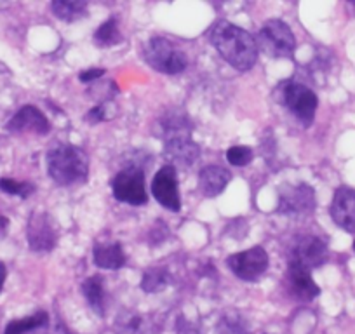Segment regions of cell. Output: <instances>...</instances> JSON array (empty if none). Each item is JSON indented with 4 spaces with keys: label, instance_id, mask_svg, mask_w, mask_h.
<instances>
[{
    "label": "cell",
    "instance_id": "cell-4",
    "mask_svg": "<svg viewBox=\"0 0 355 334\" xmlns=\"http://www.w3.org/2000/svg\"><path fill=\"white\" fill-rule=\"evenodd\" d=\"M256 44L270 58H291L296 49V39L291 28L281 19L266 21L258 32Z\"/></svg>",
    "mask_w": 355,
    "mask_h": 334
},
{
    "label": "cell",
    "instance_id": "cell-22",
    "mask_svg": "<svg viewBox=\"0 0 355 334\" xmlns=\"http://www.w3.org/2000/svg\"><path fill=\"white\" fill-rule=\"evenodd\" d=\"M218 334H251L249 329V322L245 320V317L239 312H227L220 320H218L216 326Z\"/></svg>",
    "mask_w": 355,
    "mask_h": 334
},
{
    "label": "cell",
    "instance_id": "cell-29",
    "mask_svg": "<svg viewBox=\"0 0 355 334\" xmlns=\"http://www.w3.org/2000/svg\"><path fill=\"white\" fill-rule=\"evenodd\" d=\"M85 118H87L91 124H98V122L105 121V108L103 107H96V108H93V110H89L87 117H85Z\"/></svg>",
    "mask_w": 355,
    "mask_h": 334
},
{
    "label": "cell",
    "instance_id": "cell-8",
    "mask_svg": "<svg viewBox=\"0 0 355 334\" xmlns=\"http://www.w3.org/2000/svg\"><path fill=\"white\" fill-rule=\"evenodd\" d=\"M227 265L235 277L245 282H254L268 268V254L263 247H252L228 256Z\"/></svg>",
    "mask_w": 355,
    "mask_h": 334
},
{
    "label": "cell",
    "instance_id": "cell-31",
    "mask_svg": "<svg viewBox=\"0 0 355 334\" xmlns=\"http://www.w3.org/2000/svg\"><path fill=\"white\" fill-rule=\"evenodd\" d=\"M6 267L4 263H0V291H2V288H4V282H6Z\"/></svg>",
    "mask_w": 355,
    "mask_h": 334
},
{
    "label": "cell",
    "instance_id": "cell-30",
    "mask_svg": "<svg viewBox=\"0 0 355 334\" xmlns=\"http://www.w3.org/2000/svg\"><path fill=\"white\" fill-rule=\"evenodd\" d=\"M8 225H9V220L4 216V214H0V234H4L6 230H8Z\"/></svg>",
    "mask_w": 355,
    "mask_h": 334
},
{
    "label": "cell",
    "instance_id": "cell-23",
    "mask_svg": "<svg viewBox=\"0 0 355 334\" xmlns=\"http://www.w3.org/2000/svg\"><path fill=\"white\" fill-rule=\"evenodd\" d=\"M122 40V33L119 30V23L115 18H110L105 21L94 33V44L100 47H112L117 46Z\"/></svg>",
    "mask_w": 355,
    "mask_h": 334
},
{
    "label": "cell",
    "instance_id": "cell-5",
    "mask_svg": "<svg viewBox=\"0 0 355 334\" xmlns=\"http://www.w3.org/2000/svg\"><path fill=\"white\" fill-rule=\"evenodd\" d=\"M115 199L131 206H143L148 202L145 188V173L141 167L129 166L122 169L112 183Z\"/></svg>",
    "mask_w": 355,
    "mask_h": 334
},
{
    "label": "cell",
    "instance_id": "cell-20",
    "mask_svg": "<svg viewBox=\"0 0 355 334\" xmlns=\"http://www.w3.org/2000/svg\"><path fill=\"white\" fill-rule=\"evenodd\" d=\"M82 291H84L85 299L89 301L91 308L98 313V315H105V289H103V277L101 275H94L89 277L87 281L82 284Z\"/></svg>",
    "mask_w": 355,
    "mask_h": 334
},
{
    "label": "cell",
    "instance_id": "cell-11",
    "mask_svg": "<svg viewBox=\"0 0 355 334\" xmlns=\"http://www.w3.org/2000/svg\"><path fill=\"white\" fill-rule=\"evenodd\" d=\"M152 193L157 202L166 209L178 213L182 209V199L178 190V175L173 166H166L157 171L152 182Z\"/></svg>",
    "mask_w": 355,
    "mask_h": 334
},
{
    "label": "cell",
    "instance_id": "cell-15",
    "mask_svg": "<svg viewBox=\"0 0 355 334\" xmlns=\"http://www.w3.org/2000/svg\"><path fill=\"white\" fill-rule=\"evenodd\" d=\"M288 284H289V292H291L293 298L300 299V301H312L313 298H317L320 292L319 285L313 282L312 272L306 270V268L296 267V265H288Z\"/></svg>",
    "mask_w": 355,
    "mask_h": 334
},
{
    "label": "cell",
    "instance_id": "cell-16",
    "mask_svg": "<svg viewBox=\"0 0 355 334\" xmlns=\"http://www.w3.org/2000/svg\"><path fill=\"white\" fill-rule=\"evenodd\" d=\"M115 334H157L155 322L136 312H121L115 319Z\"/></svg>",
    "mask_w": 355,
    "mask_h": 334
},
{
    "label": "cell",
    "instance_id": "cell-12",
    "mask_svg": "<svg viewBox=\"0 0 355 334\" xmlns=\"http://www.w3.org/2000/svg\"><path fill=\"white\" fill-rule=\"evenodd\" d=\"M164 141V157L169 160V166L176 167H190L199 159V146L193 143L192 132L185 134L167 136Z\"/></svg>",
    "mask_w": 355,
    "mask_h": 334
},
{
    "label": "cell",
    "instance_id": "cell-18",
    "mask_svg": "<svg viewBox=\"0 0 355 334\" xmlns=\"http://www.w3.org/2000/svg\"><path fill=\"white\" fill-rule=\"evenodd\" d=\"M93 258L96 267L107 268V270H119L125 265L124 249L119 242L114 244H98L93 249Z\"/></svg>",
    "mask_w": 355,
    "mask_h": 334
},
{
    "label": "cell",
    "instance_id": "cell-9",
    "mask_svg": "<svg viewBox=\"0 0 355 334\" xmlns=\"http://www.w3.org/2000/svg\"><path fill=\"white\" fill-rule=\"evenodd\" d=\"M315 209V193L309 185L284 186L279 197V213L291 218L309 216Z\"/></svg>",
    "mask_w": 355,
    "mask_h": 334
},
{
    "label": "cell",
    "instance_id": "cell-6",
    "mask_svg": "<svg viewBox=\"0 0 355 334\" xmlns=\"http://www.w3.org/2000/svg\"><path fill=\"white\" fill-rule=\"evenodd\" d=\"M327 256L329 251L322 238L315 235H303L296 238L289 249V265H296L312 272L313 268L322 267L327 261Z\"/></svg>",
    "mask_w": 355,
    "mask_h": 334
},
{
    "label": "cell",
    "instance_id": "cell-27",
    "mask_svg": "<svg viewBox=\"0 0 355 334\" xmlns=\"http://www.w3.org/2000/svg\"><path fill=\"white\" fill-rule=\"evenodd\" d=\"M105 73V70L103 68H89V70H85V71H82L80 75H78V78H80L82 82H93V80H96V78H100L101 75Z\"/></svg>",
    "mask_w": 355,
    "mask_h": 334
},
{
    "label": "cell",
    "instance_id": "cell-14",
    "mask_svg": "<svg viewBox=\"0 0 355 334\" xmlns=\"http://www.w3.org/2000/svg\"><path fill=\"white\" fill-rule=\"evenodd\" d=\"M9 132H35V134H47L51 131V124L46 115L35 107H23L16 112L15 117L8 122Z\"/></svg>",
    "mask_w": 355,
    "mask_h": 334
},
{
    "label": "cell",
    "instance_id": "cell-2",
    "mask_svg": "<svg viewBox=\"0 0 355 334\" xmlns=\"http://www.w3.org/2000/svg\"><path fill=\"white\" fill-rule=\"evenodd\" d=\"M47 171L61 186L84 183L89 175L87 155L73 145H58L47 153Z\"/></svg>",
    "mask_w": 355,
    "mask_h": 334
},
{
    "label": "cell",
    "instance_id": "cell-1",
    "mask_svg": "<svg viewBox=\"0 0 355 334\" xmlns=\"http://www.w3.org/2000/svg\"><path fill=\"white\" fill-rule=\"evenodd\" d=\"M211 42L220 56L239 71L251 70L258 60V44L254 37L228 21L216 23L211 32Z\"/></svg>",
    "mask_w": 355,
    "mask_h": 334
},
{
    "label": "cell",
    "instance_id": "cell-25",
    "mask_svg": "<svg viewBox=\"0 0 355 334\" xmlns=\"http://www.w3.org/2000/svg\"><path fill=\"white\" fill-rule=\"evenodd\" d=\"M0 190L9 193V195H19L21 199H26V197H30L35 192V186L28 182H16V179L2 178L0 179Z\"/></svg>",
    "mask_w": 355,
    "mask_h": 334
},
{
    "label": "cell",
    "instance_id": "cell-7",
    "mask_svg": "<svg viewBox=\"0 0 355 334\" xmlns=\"http://www.w3.org/2000/svg\"><path fill=\"white\" fill-rule=\"evenodd\" d=\"M282 100L288 110L302 122L305 128H309L315 118L317 112V101L315 93L309 89L306 86L300 84V82H288L282 91Z\"/></svg>",
    "mask_w": 355,
    "mask_h": 334
},
{
    "label": "cell",
    "instance_id": "cell-13",
    "mask_svg": "<svg viewBox=\"0 0 355 334\" xmlns=\"http://www.w3.org/2000/svg\"><path fill=\"white\" fill-rule=\"evenodd\" d=\"M329 214L341 230L355 234V190L350 186H340L334 192Z\"/></svg>",
    "mask_w": 355,
    "mask_h": 334
},
{
    "label": "cell",
    "instance_id": "cell-26",
    "mask_svg": "<svg viewBox=\"0 0 355 334\" xmlns=\"http://www.w3.org/2000/svg\"><path fill=\"white\" fill-rule=\"evenodd\" d=\"M252 157H254V153H252L249 146H232L227 152V160L235 167L248 166L252 160Z\"/></svg>",
    "mask_w": 355,
    "mask_h": 334
},
{
    "label": "cell",
    "instance_id": "cell-10",
    "mask_svg": "<svg viewBox=\"0 0 355 334\" xmlns=\"http://www.w3.org/2000/svg\"><path fill=\"white\" fill-rule=\"evenodd\" d=\"M28 244L35 253H49L58 242V230L54 220L47 213H33L26 227Z\"/></svg>",
    "mask_w": 355,
    "mask_h": 334
},
{
    "label": "cell",
    "instance_id": "cell-19",
    "mask_svg": "<svg viewBox=\"0 0 355 334\" xmlns=\"http://www.w3.org/2000/svg\"><path fill=\"white\" fill-rule=\"evenodd\" d=\"M51 11L58 19L67 23L87 18V4L84 0H54L51 4Z\"/></svg>",
    "mask_w": 355,
    "mask_h": 334
},
{
    "label": "cell",
    "instance_id": "cell-21",
    "mask_svg": "<svg viewBox=\"0 0 355 334\" xmlns=\"http://www.w3.org/2000/svg\"><path fill=\"white\" fill-rule=\"evenodd\" d=\"M47 320H49V315L46 312H37L33 315L25 317V319H16L9 322L4 334H28L32 331L47 326Z\"/></svg>",
    "mask_w": 355,
    "mask_h": 334
},
{
    "label": "cell",
    "instance_id": "cell-32",
    "mask_svg": "<svg viewBox=\"0 0 355 334\" xmlns=\"http://www.w3.org/2000/svg\"><path fill=\"white\" fill-rule=\"evenodd\" d=\"M354 251H355V240H354Z\"/></svg>",
    "mask_w": 355,
    "mask_h": 334
},
{
    "label": "cell",
    "instance_id": "cell-17",
    "mask_svg": "<svg viewBox=\"0 0 355 334\" xmlns=\"http://www.w3.org/2000/svg\"><path fill=\"white\" fill-rule=\"evenodd\" d=\"M230 171L220 166L204 167L199 175V188L204 197H216L230 183Z\"/></svg>",
    "mask_w": 355,
    "mask_h": 334
},
{
    "label": "cell",
    "instance_id": "cell-24",
    "mask_svg": "<svg viewBox=\"0 0 355 334\" xmlns=\"http://www.w3.org/2000/svg\"><path fill=\"white\" fill-rule=\"evenodd\" d=\"M169 282V275L164 268H150L145 272L141 281V289L146 292H159Z\"/></svg>",
    "mask_w": 355,
    "mask_h": 334
},
{
    "label": "cell",
    "instance_id": "cell-28",
    "mask_svg": "<svg viewBox=\"0 0 355 334\" xmlns=\"http://www.w3.org/2000/svg\"><path fill=\"white\" fill-rule=\"evenodd\" d=\"M176 331L178 334H199V331L185 319H180V322L176 324Z\"/></svg>",
    "mask_w": 355,
    "mask_h": 334
},
{
    "label": "cell",
    "instance_id": "cell-3",
    "mask_svg": "<svg viewBox=\"0 0 355 334\" xmlns=\"http://www.w3.org/2000/svg\"><path fill=\"white\" fill-rule=\"evenodd\" d=\"M145 60L153 70L160 73L176 75L182 73L189 64L185 53L178 49L171 40L162 37H153L145 46Z\"/></svg>",
    "mask_w": 355,
    "mask_h": 334
}]
</instances>
